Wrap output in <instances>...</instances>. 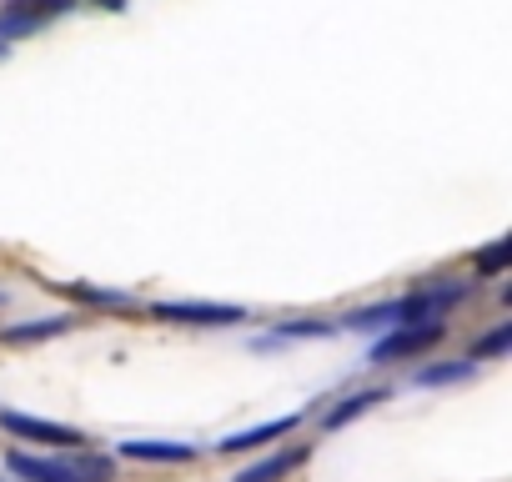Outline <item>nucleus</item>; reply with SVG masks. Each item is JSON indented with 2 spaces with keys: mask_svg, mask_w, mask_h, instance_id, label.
I'll return each instance as SVG.
<instances>
[{
  "mask_svg": "<svg viewBox=\"0 0 512 482\" xmlns=\"http://www.w3.org/2000/svg\"><path fill=\"white\" fill-rule=\"evenodd\" d=\"M6 467L26 482H111L116 477V462L111 457H96V452H71V457H26V452H11Z\"/></svg>",
  "mask_w": 512,
  "mask_h": 482,
  "instance_id": "1",
  "label": "nucleus"
},
{
  "mask_svg": "<svg viewBox=\"0 0 512 482\" xmlns=\"http://www.w3.org/2000/svg\"><path fill=\"white\" fill-rule=\"evenodd\" d=\"M507 262H512V241H497V247H487V252L477 257V272L492 277V272H502Z\"/></svg>",
  "mask_w": 512,
  "mask_h": 482,
  "instance_id": "11",
  "label": "nucleus"
},
{
  "mask_svg": "<svg viewBox=\"0 0 512 482\" xmlns=\"http://www.w3.org/2000/svg\"><path fill=\"white\" fill-rule=\"evenodd\" d=\"M442 322H422V327H402V332H392L387 342H377V362H392V357H417V352H427V347H437L442 342Z\"/></svg>",
  "mask_w": 512,
  "mask_h": 482,
  "instance_id": "4",
  "label": "nucleus"
},
{
  "mask_svg": "<svg viewBox=\"0 0 512 482\" xmlns=\"http://www.w3.org/2000/svg\"><path fill=\"white\" fill-rule=\"evenodd\" d=\"M297 427V417H277V422H262V427H251V432H231L226 442H221V452H246V447H262V442H272V437H282V432H292Z\"/></svg>",
  "mask_w": 512,
  "mask_h": 482,
  "instance_id": "8",
  "label": "nucleus"
},
{
  "mask_svg": "<svg viewBox=\"0 0 512 482\" xmlns=\"http://www.w3.org/2000/svg\"><path fill=\"white\" fill-rule=\"evenodd\" d=\"M121 452L126 457H141V462H191L196 457L191 442H126Z\"/></svg>",
  "mask_w": 512,
  "mask_h": 482,
  "instance_id": "7",
  "label": "nucleus"
},
{
  "mask_svg": "<svg viewBox=\"0 0 512 482\" xmlns=\"http://www.w3.org/2000/svg\"><path fill=\"white\" fill-rule=\"evenodd\" d=\"M151 317L161 322H186V327H221V322H241V307H216V302H156Z\"/></svg>",
  "mask_w": 512,
  "mask_h": 482,
  "instance_id": "3",
  "label": "nucleus"
},
{
  "mask_svg": "<svg viewBox=\"0 0 512 482\" xmlns=\"http://www.w3.org/2000/svg\"><path fill=\"white\" fill-rule=\"evenodd\" d=\"M472 372V362H457V367H427V372H417V387H437V382H457V377H467Z\"/></svg>",
  "mask_w": 512,
  "mask_h": 482,
  "instance_id": "13",
  "label": "nucleus"
},
{
  "mask_svg": "<svg viewBox=\"0 0 512 482\" xmlns=\"http://www.w3.org/2000/svg\"><path fill=\"white\" fill-rule=\"evenodd\" d=\"M307 462V447H292V452H282V457H267V462H256V467H246L236 482H282L292 467H302Z\"/></svg>",
  "mask_w": 512,
  "mask_h": 482,
  "instance_id": "6",
  "label": "nucleus"
},
{
  "mask_svg": "<svg viewBox=\"0 0 512 482\" xmlns=\"http://www.w3.org/2000/svg\"><path fill=\"white\" fill-rule=\"evenodd\" d=\"M71 327V317H46V322H36V327H11L6 337L11 342H41V337H56V332H66Z\"/></svg>",
  "mask_w": 512,
  "mask_h": 482,
  "instance_id": "10",
  "label": "nucleus"
},
{
  "mask_svg": "<svg viewBox=\"0 0 512 482\" xmlns=\"http://www.w3.org/2000/svg\"><path fill=\"white\" fill-rule=\"evenodd\" d=\"M66 11H71V0H6V6H0V41L31 36Z\"/></svg>",
  "mask_w": 512,
  "mask_h": 482,
  "instance_id": "2",
  "label": "nucleus"
},
{
  "mask_svg": "<svg viewBox=\"0 0 512 482\" xmlns=\"http://www.w3.org/2000/svg\"><path fill=\"white\" fill-rule=\"evenodd\" d=\"M0 427L26 437V442H56V447H71L81 442L76 427H61V422H46V417H26V412H0Z\"/></svg>",
  "mask_w": 512,
  "mask_h": 482,
  "instance_id": "5",
  "label": "nucleus"
},
{
  "mask_svg": "<svg viewBox=\"0 0 512 482\" xmlns=\"http://www.w3.org/2000/svg\"><path fill=\"white\" fill-rule=\"evenodd\" d=\"M0 56H6V46H0Z\"/></svg>",
  "mask_w": 512,
  "mask_h": 482,
  "instance_id": "14",
  "label": "nucleus"
},
{
  "mask_svg": "<svg viewBox=\"0 0 512 482\" xmlns=\"http://www.w3.org/2000/svg\"><path fill=\"white\" fill-rule=\"evenodd\" d=\"M512 347V322H502L492 337H482L477 347H472V357H497V352H507Z\"/></svg>",
  "mask_w": 512,
  "mask_h": 482,
  "instance_id": "12",
  "label": "nucleus"
},
{
  "mask_svg": "<svg viewBox=\"0 0 512 482\" xmlns=\"http://www.w3.org/2000/svg\"><path fill=\"white\" fill-rule=\"evenodd\" d=\"M382 397H387V392H357V397H347L342 407H332V412H327V427H347L352 417H362V412H367V407H377Z\"/></svg>",
  "mask_w": 512,
  "mask_h": 482,
  "instance_id": "9",
  "label": "nucleus"
}]
</instances>
